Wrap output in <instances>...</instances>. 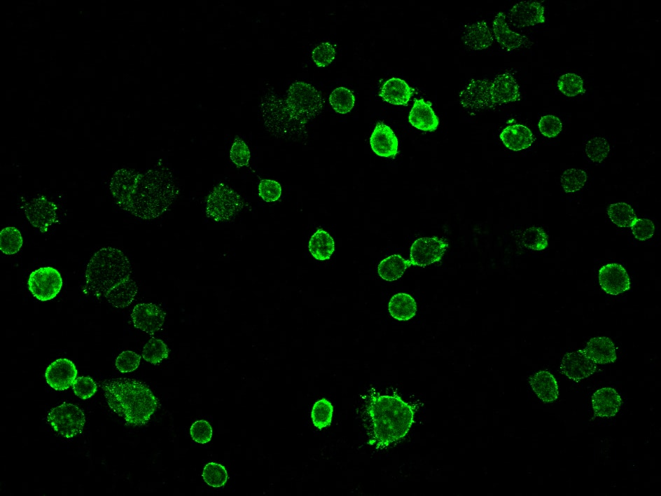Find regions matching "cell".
Listing matches in <instances>:
<instances>
[{"instance_id": "obj_1", "label": "cell", "mask_w": 661, "mask_h": 496, "mask_svg": "<svg viewBox=\"0 0 661 496\" xmlns=\"http://www.w3.org/2000/svg\"><path fill=\"white\" fill-rule=\"evenodd\" d=\"M109 190L123 210L143 219H156L166 212L180 194L172 170L165 165L140 172L120 168L112 175Z\"/></svg>"}, {"instance_id": "obj_2", "label": "cell", "mask_w": 661, "mask_h": 496, "mask_svg": "<svg viewBox=\"0 0 661 496\" xmlns=\"http://www.w3.org/2000/svg\"><path fill=\"white\" fill-rule=\"evenodd\" d=\"M132 273L129 259L120 249L101 248L87 265L85 292L104 298L115 308H126L134 300L138 291Z\"/></svg>"}, {"instance_id": "obj_3", "label": "cell", "mask_w": 661, "mask_h": 496, "mask_svg": "<svg viewBox=\"0 0 661 496\" xmlns=\"http://www.w3.org/2000/svg\"><path fill=\"white\" fill-rule=\"evenodd\" d=\"M323 105V99L315 88L305 82L295 81L289 87L284 100L264 103V123L274 135H298L309 120L320 113Z\"/></svg>"}, {"instance_id": "obj_4", "label": "cell", "mask_w": 661, "mask_h": 496, "mask_svg": "<svg viewBox=\"0 0 661 496\" xmlns=\"http://www.w3.org/2000/svg\"><path fill=\"white\" fill-rule=\"evenodd\" d=\"M372 420V437L368 441L383 448L403 438L414 422V409L401 397L373 392L366 405Z\"/></svg>"}, {"instance_id": "obj_5", "label": "cell", "mask_w": 661, "mask_h": 496, "mask_svg": "<svg viewBox=\"0 0 661 496\" xmlns=\"http://www.w3.org/2000/svg\"><path fill=\"white\" fill-rule=\"evenodd\" d=\"M102 387L109 408L130 426L146 424L160 406L149 387L137 380L108 379Z\"/></svg>"}, {"instance_id": "obj_6", "label": "cell", "mask_w": 661, "mask_h": 496, "mask_svg": "<svg viewBox=\"0 0 661 496\" xmlns=\"http://www.w3.org/2000/svg\"><path fill=\"white\" fill-rule=\"evenodd\" d=\"M520 99L519 85L509 72L493 79H471L459 93L461 105L467 110L480 111Z\"/></svg>"}, {"instance_id": "obj_7", "label": "cell", "mask_w": 661, "mask_h": 496, "mask_svg": "<svg viewBox=\"0 0 661 496\" xmlns=\"http://www.w3.org/2000/svg\"><path fill=\"white\" fill-rule=\"evenodd\" d=\"M243 207L244 201L241 195L223 183L216 185L205 200L207 216L218 222L230 221Z\"/></svg>"}, {"instance_id": "obj_8", "label": "cell", "mask_w": 661, "mask_h": 496, "mask_svg": "<svg viewBox=\"0 0 661 496\" xmlns=\"http://www.w3.org/2000/svg\"><path fill=\"white\" fill-rule=\"evenodd\" d=\"M47 421L59 435L69 439L82 432L85 417L77 406L64 403L50 409Z\"/></svg>"}, {"instance_id": "obj_9", "label": "cell", "mask_w": 661, "mask_h": 496, "mask_svg": "<svg viewBox=\"0 0 661 496\" xmlns=\"http://www.w3.org/2000/svg\"><path fill=\"white\" fill-rule=\"evenodd\" d=\"M62 283L60 273L50 266L32 272L27 282L32 294L41 301L54 298L60 293Z\"/></svg>"}, {"instance_id": "obj_10", "label": "cell", "mask_w": 661, "mask_h": 496, "mask_svg": "<svg viewBox=\"0 0 661 496\" xmlns=\"http://www.w3.org/2000/svg\"><path fill=\"white\" fill-rule=\"evenodd\" d=\"M20 208L29 223L41 233H46L48 227L57 221V207L45 196L25 200Z\"/></svg>"}, {"instance_id": "obj_11", "label": "cell", "mask_w": 661, "mask_h": 496, "mask_svg": "<svg viewBox=\"0 0 661 496\" xmlns=\"http://www.w3.org/2000/svg\"><path fill=\"white\" fill-rule=\"evenodd\" d=\"M447 247L445 240L436 236L418 238L410 248V263L424 267L439 261Z\"/></svg>"}, {"instance_id": "obj_12", "label": "cell", "mask_w": 661, "mask_h": 496, "mask_svg": "<svg viewBox=\"0 0 661 496\" xmlns=\"http://www.w3.org/2000/svg\"><path fill=\"white\" fill-rule=\"evenodd\" d=\"M506 19L507 22L516 27L534 26L545 22V9L538 1H520L512 6Z\"/></svg>"}, {"instance_id": "obj_13", "label": "cell", "mask_w": 661, "mask_h": 496, "mask_svg": "<svg viewBox=\"0 0 661 496\" xmlns=\"http://www.w3.org/2000/svg\"><path fill=\"white\" fill-rule=\"evenodd\" d=\"M134 326L148 334L160 331L164 324L165 313L162 308L154 303H139L131 313Z\"/></svg>"}, {"instance_id": "obj_14", "label": "cell", "mask_w": 661, "mask_h": 496, "mask_svg": "<svg viewBox=\"0 0 661 496\" xmlns=\"http://www.w3.org/2000/svg\"><path fill=\"white\" fill-rule=\"evenodd\" d=\"M596 369L597 364L586 355L583 350L567 352L560 365L562 373L575 381L590 376Z\"/></svg>"}, {"instance_id": "obj_15", "label": "cell", "mask_w": 661, "mask_h": 496, "mask_svg": "<svg viewBox=\"0 0 661 496\" xmlns=\"http://www.w3.org/2000/svg\"><path fill=\"white\" fill-rule=\"evenodd\" d=\"M599 282L601 289L611 295H618L630 288L627 271L621 265L615 263H608L599 269Z\"/></svg>"}, {"instance_id": "obj_16", "label": "cell", "mask_w": 661, "mask_h": 496, "mask_svg": "<svg viewBox=\"0 0 661 496\" xmlns=\"http://www.w3.org/2000/svg\"><path fill=\"white\" fill-rule=\"evenodd\" d=\"M76 376L77 369L75 364L65 358L52 362L45 373L47 383L54 390L59 391L69 388Z\"/></svg>"}, {"instance_id": "obj_17", "label": "cell", "mask_w": 661, "mask_h": 496, "mask_svg": "<svg viewBox=\"0 0 661 496\" xmlns=\"http://www.w3.org/2000/svg\"><path fill=\"white\" fill-rule=\"evenodd\" d=\"M494 38L501 47L510 51L527 46L528 38L522 34L512 31L506 22L503 13H498L493 21Z\"/></svg>"}, {"instance_id": "obj_18", "label": "cell", "mask_w": 661, "mask_h": 496, "mask_svg": "<svg viewBox=\"0 0 661 496\" xmlns=\"http://www.w3.org/2000/svg\"><path fill=\"white\" fill-rule=\"evenodd\" d=\"M370 144L373 152L382 157L394 158L398 153V139L394 131L383 123L375 125Z\"/></svg>"}, {"instance_id": "obj_19", "label": "cell", "mask_w": 661, "mask_h": 496, "mask_svg": "<svg viewBox=\"0 0 661 496\" xmlns=\"http://www.w3.org/2000/svg\"><path fill=\"white\" fill-rule=\"evenodd\" d=\"M592 405L595 415L601 418H610L620 410L622 399L615 389L603 387L593 394Z\"/></svg>"}, {"instance_id": "obj_20", "label": "cell", "mask_w": 661, "mask_h": 496, "mask_svg": "<svg viewBox=\"0 0 661 496\" xmlns=\"http://www.w3.org/2000/svg\"><path fill=\"white\" fill-rule=\"evenodd\" d=\"M410 123L418 130L432 132L437 129L438 118L435 114L431 103L424 99H415L408 116Z\"/></svg>"}, {"instance_id": "obj_21", "label": "cell", "mask_w": 661, "mask_h": 496, "mask_svg": "<svg viewBox=\"0 0 661 496\" xmlns=\"http://www.w3.org/2000/svg\"><path fill=\"white\" fill-rule=\"evenodd\" d=\"M462 40L469 48L475 50L487 48L493 43V35L485 20L464 26Z\"/></svg>"}, {"instance_id": "obj_22", "label": "cell", "mask_w": 661, "mask_h": 496, "mask_svg": "<svg viewBox=\"0 0 661 496\" xmlns=\"http://www.w3.org/2000/svg\"><path fill=\"white\" fill-rule=\"evenodd\" d=\"M586 355L595 364H604L614 362L616 359V348L613 342L608 337L591 338L583 350Z\"/></svg>"}, {"instance_id": "obj_23", "label": "cell", "mask_w": 661, "mask_h": 496, "mask_svg": "<svg viewBox=\"0 0 661 496\" xmlns=\"http://www.w3.org/2000/svg\"><path fill=\"white\" fill-rule=\"evenodd\" d=\"M414 91L405 81L391 78L383 84L379 96L384 101L392 104L407 105Z\"/></svg>"}, {"instance_id": "obj_24", "label": "cell", "mask_w": 661, "mask_h": 496, "mask_svg": "<svg viewBox=\"0 0 661 496\" xmlns=\"http://www.w3.org/2000/svg\"><path fill=\"white\" fill-rule=\"evenodd\" d=\"M529 382L535 394L543 402L550 403L557 399V383L549 371H538L529 378Z\"/></svg>"}, {"instance_id": "obj_25", "label": "cell", "mask_w": 661, "mask_h": 496, "mask_svg": "<svg viewBox=\"0 0 661 496\" xmlns=\"http://www.w3.org/2000/svg\"><path fill=\"white\" fill-rule=\"evenodd\" d=\"M500 139L508 149L515 151L529 148L534 142L531 130L520 124L507 126L500 134Z\"/></svg>"}, {"instance_id": "obj_26", "label": "cell", "mask_w": 661, "mask_h": 496, "mask_svg": "<svg viewBox=\"0 0 661 496\" xmlns=\"http://www.w3.org/2000/svg\"><path fill=\"white\" fill-rule=\"evenodd\" d=\"M390 315L398 321H408L417 312L415 299L408 294L398 293L390 299L388 305Z\"/></svg>"}, {"instance_id": "obj_27", "label": "cell", "mask_w": 661, "mask_h": 496, "mask_svg": "<svg viewBox=\"0 0 661 496\" xmlns=\"http://www.w3.org/2000/svg\"><path fill=\"white\" fill-rule=\"evenodd\" d=\"M410 266L409 260L394 254L380 261L377 266V273L382 280L393 282L401 278Z\"/></svg>"}, {"instance_id": "obj_28", "label": "cell", "mask_w": 661, "mask_h": 496, "mask_svg": "<svg viewBox=\"0 0 661 496\" xmlns=\"http://www.w3.org/2000/svg\"><path fill=\"white\" fill-rule=\"evenodd\" d=\"M308 248L315 259L328 260L335 250L334 240L327 231L319 228L311 236Z\"/></svg>"}, {"instance_id": "obj_29", "label": "cell", "mask_w": 661, "mask_h": 496, "mask_svg": "<svg viewBox=\"0 0 661 496\" xmlns=\"http://www.w3.org/2000/svg\"><path fill=\"white\" fill-rule=\"evenodd\" d=\"M607 214L614 224L622 228H630L637 219L632 207L622 202L610 205Z\"/></svg>"}, {"instance_id": "obj_30", "label": "cell", "mask_w": 661, "mask_h": 496, "mask_svg": "<svg viewBox=\"0 0 661 496\" xmlns=\"http://www.w3.org/2000/svg\"><path fill=\"white\" fill-rule=\"evenodd\" d=\"M329 103L335 112L345 114L353 109L355 97L350 90L345 87H339L330 93Z\"/></svg>"}, {"instance_id": "obj_31", "label": "cell", "mask_w": 661, "mask_h": 496, "mask_svg": "<svg viewBox=\"0 0 661 496\" xmlns=\"http://www.w3.org/2000/svg\"><path fill=\"white\" fill-rule=\"evenodd\" d=\"M22 237L14 226L3 228L0 233V249L2 253L11 255L16 254L22 246Z\"/></svg>"}, {"instance_id": "obj_32", "label": "cell", "mask_w": 661, "mask_h": 496, "mask_svg": "<svg viewBox=\"0 0 661 496\" xmlns=\"http://www.w3.org/2000/svg\"><path fill=\"white\" fill-rule=\"evenodd\" d=\"M333 407L326 399L316 401L312 407L311 418L315 427L322 429L330 425L333 418Z\"/></svg>"}, {"instance_id": "obj_33", "label": "cell", "mask_w": 661, "mask_h": 496, "mask_svg": "<svg viewBox=\"0 0 661 496\" xmlns=\"http://www.w3.org/2000/svg\"><path fill=\"white\" fill-rule=\"evenodd\" d=\"M169 350L160 339L151 338L144 345L142 357L148 362L156 365L168 357Z\"/></svg>"}, {"instance_id": "obj_34", "label": "cell", "mask_w": 661, "mask_h": 496, "mask_svg": "<svg viewBox=\"0 0 661 496\" xmlns=\"http://www.w3.org/2000/svg\"><path fill=\"white\" fill-rule=\"evenodd\" d=\"M611 150L608 142L601 137L596 136L590 139L585 144V152L590 160L600 163L608 156Z\"/></svg>"}, {"instance_id": "obj_35", "label": "cell", "mask_w": 661, "mask_h": 496, "mask_svg": "<svg viewBox=\"0 0 661 496\" xmlns=\"http://www.w3.org/2000/svg\"><path fill=\"white\" fill-rule=\"evenodd\" d=\"M587 173L580 169L571 168L566 170L561 176V185L566 193H572L580 191L587 181Z\"/></svg>"}, {"instance_id": "obj_36", "label": "cell", "mask_w": 661, "mask_h": 496, "mask_svg": "<svg viewBox=\"0 0 661 496\" xmlns=\"http://www.w3.org/2000/svg\"><path fill=\"white\" fill-rule=\"evenodd\" d=\"M557 87L567 97H575L585 92L582 78L574 73L562 74L557 81Z\"/></svg>"}, {"instance_id": "obj_37", "label": "cell", "mask_w": 661, "mask_h": 496, "mask_svg": "<svg viewBox=\"0 0 661 496\" xmlns=\"http://www.w3.org/2000/svg\"><path fill=\"white\" fill-rule=\"evenodd\" d=\"M522 242L527 248L540 251L545 249L548 244V235L545 230L538 226H531L522 233Z\"/></svg>"}, {"instance_id": "obj_38", "label": "cell", "mask_w": 661, "mask_h": 496, "mask_svg": "<svg viewBox=\"0 0 661 496\" xmlns=\"http://www.w3.org/2000/svg\"><path fill=\"white\" fill-rule=\"evenodd\" d=\"M204 482L214 488H219L227 482L228 475L225 468L216 462L207 463L202 471Z\"/></svg>"}, {"instance_id": "obj_39", "label": "cell", "mask_w": 661, "mask_h": 496, "mask_svg": "<svg viewBox=\"0 0 661 496\" xmlns=\"http://www.w3.org/2000/svg\"><path fill=\"white\" fill-rule=\"evenodd\" d=\"M251 158L250 151L245 142L236 136L230 150V158L237 167L248 166Z\"/></svg>"}, {"instance_id": "obj_40", "label": "cell", "mask_w": 661, "mask_h": 496, "mask_svg": "<svg viewBox=\"0 0 661 496\" xmlns=\"http://www.w3.org/2000/svg\"><path fill=\"white\" fill-rule=\"evenodd\" d=\"M335 53V48L332 44L323 42L313 50L312 57L316 66L325 67L333 61Z\"/></svg>"}, {"instance_id": "obj_41", "label": "cell", "mask_w": 661, "mask_h": 496, "mask_svg": "<svg viewBox=\"0 0 661 496\" xmlns=\"http://www.w3.org/2000/svg\"><path fill=\"white\" fill-rule=\"evenodd\" d=\"M258 195L267 202L277 201L281 195V186L272 179H262L258 184Z\"/></svg>"}, {"instance_id": "obj_42", "label": "cell", "mask_w": 661, "mask_h": 496, "mask_svg": "<svg viewBox=\"0 0 661 496\" xmlns=\"http://www.w3.org/2000/svg\"><path fill=\"white\" fill-rule=\"evenodd\" d=\"M141 357L131 350L122 352L116 359V367L121 373H130L136 370L140 364Z\"/></svg>"}, {"instance_id": "obj_43", "label": "cell", "mask_w": 661, "mask_h": 496, "mask_svg": "<svg viewBox=\"0 0 661 496\" xmlns=\"http://www.w3.org/2000/svg\"><path fill=\"white\" fill-rule=\"evenodd\" d=\"M74 394L81 399H87L97 392V385L90 377L76 378L72 385Z\"/></svg>"}, {"instance_id": "obj_44", "label": "cell", "mask_w": 661, "mask_h": 496, "mask_svg": "<svg viewBox=\"0 0 661 496\" xmlns=\"http://www.w3.org/2000/svg\"><path fill=\"white\" fill-rule=\"evenodd\" d=\"M538 125L541 133L549 138L556 137L562 130V123L560 119L553 115L541 116Z\"/></svg>"}, {"instance_id": "obj_45", "label": "cell", "mask_w": 661, "mask_h": 496, "mask_svg": "<svg viewBox=\"0 0 661 496\" xmlns=\"http://www.w3.org/2000/svg\"><path fill=\"white\" fill-rule=\"evenodd\" d=\"M190 434L193 441L200 444H204L211 439L212 428L207 421L199 420L191 425Z\"/></svg>"}, {"instance_id": "obj_46", "label": "cell", "mask_w": 661, "mask_h": 496, "mask_svg": "<svg viewBox=\"0 0 661 496\" xmlns=\"http://www.w3.org/2000/svg\"><path fill=\"white\" fill-rule=\"evenodd\" d=\"M630 228L634 237L641 241L652 237L655 231L653 222L648 219H637Z\"/></svg>"}]
</instances>
